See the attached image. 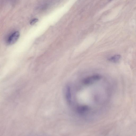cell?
Wrapping results in <instances>:
<instances>
[{
	"label": "cell",
	"mask_w": 136,
	"mask_h": 136,
	"mask_svg": "<svg viewBox=\"0 0 136 136\" xmlns=\"http://www.w3.org/2000/svg\"><path fill=\"white\" fill-rule=\"evenodd\" d=\"M65 96L67 102L70 104L72 103L71 88L69 86L66 87L65 93Z\"/></svg>",
	"instance_id": "obj_3"
},
{
	"label": "cell",
	"mask_w": 136,
	"mask_h": 136,
	"mask_svg": "<svg viewBox=\"0 0 136 136\" xmlns=\"http://www.w3.org/2000/svg\"><path fill=\"white\" fill-rule=\"evenodd\" d=\"M38 20L37 19H34L31 21L30 22V24L31 25H33L35 24L36 23L38 22Z\"/></svg>",
	"instance_id": "obj_5"
},
{
	"label": "cell",
	"mask_w": 136,
	"mask_h": 136,
	"mask_svg": "<svg viewBox=\"0 0 136 136\" xmlns=\"http://www.w3.org/2000/svg\"><path fill=\"white\" fill-rule=\"evenodd\" d=\"M20 34L18 31H16L10 35L7 40V43L9 45H12L16 42L18 39Z\"/></svg>",
	"instance_id": "obj_2"
},
{
	"label": "cell",
	"mask_w": 136,
	"mask_h": 136,
	"mask_svg": "<svg viewBox=\"0 0 136 136\" xmlns=\"http://www.w3.org/2000/svg\"><path fill=\"white\" fill-rule=\"evenodd\" d=\"M102 77L99 75H93L84 78L82 81L84 85H89L93 84L95 83L100 80Z\"/></svg>",
	"instance_id": "obj_1"
},
{
	"label": "cell",
	"mask_w": 136,
	"mask_h": 136,
	"mask_svg": "<svg viewBox=\"0 0 136 136\" xmlns=\"http://www.w3.org/2000/svg\"><path fill=\"white\" fill-rule=\"evenodd\" d=\"M121 57V56L119 55H115L110 58L108 60L109 61L114 63L118 62Z\"/></svg>",
	"instance_id": "obj_4"
}]
</instances>
